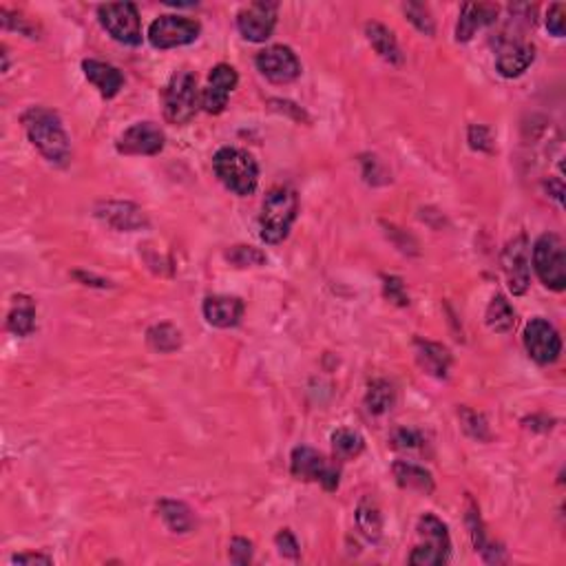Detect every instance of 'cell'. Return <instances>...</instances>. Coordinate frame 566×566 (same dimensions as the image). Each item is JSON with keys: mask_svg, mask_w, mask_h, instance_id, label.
Instances as JSON below:
<instances>
[{"mask_svg": "<svg viewBox=\"0 0 566 566\" xmlns=\"http://www.w3.org/2000/svg\"><path fill=\"white\" fill-rule=\"evenodd\" d=\"M14 564H51V558L38 553H20L14 555Z\"/></svg>", "mask_w": 566, "mask_h": 566, "instance_id": "41", "label": "cell"}, {"mask_svg": "<svg viewBox=\"0 0 566 566\" xmlns=\"http://www.w3.org/2000/svg\"><path fill=\"white\" fill-rule=\"evenodd\" d=\"M202 106V96L197 89V78L190 71H177L164 91V117L168 125H188Z\"/></svg>", "mask_w": 566, "mask_h": 566, "instance_id": "4", "label": "cell"}, {"mask_svg": "<svg viewBox=\"0 0 566 566\" xmlns=\"http://www.w3.org/2000/svg\"><path fill=\"white\" fill-rule=\"evenodd\" d=\"M147 341L156 352L168 354L182 346V332L171 323H157L147 332Z\"/></svg>", "mask_w": 566, "mask_h": 566, "instance_id": "30", "label": "cell"}, {"mask_svg": "<svg viewBox=\"0 0 566 566\" xmlns=\"http://www.w3.org/2000/svg\"><path fill=\"white\" fill-rule=\"evenodd\" d=\"M487 326L491 332L507 334L513 330L516 326V312H513L511 303L507 301V297L496 295L487 308Z\"/></svg>", "mask_w": 566, "mask_h": 566, "instance_id": "28", "label": "cell"}, {"mask_svg": "<svg viewBox=\"0 0 566 566\" xmlns=\"http://www.w3.org/2000/svg\"><path fill=\"white\" fill-rule=\"evenodd\" d=\"M403 9H405V14H408L409 23L414 25V27L419 29L420 34L434 35L436 25H434V18H431V12H430V7H427V5H423V3H408Z\"/></svg>", "mask_w": 566, "mask_h": 566, "instance_id": "32", "label": "cell"}, {"mask_svg": "<svg viewBox=\"0 0 566 566\" xmlns=\"http://www.w3.org/2000/svg\"><path fill=\"white\" fill-rule=\"evenodd\" d=\"M460 420H462V430H465L467 434L471 436V439H476V440H489L487 420L482 419L480 414H476V411L462 408V409H460Z\"/></svg>", "mask_w": 566, "mask_h": 566, "instance_id": "33", "label": "cell"}, {"mask_svg": "<svg viewBox=\"0 0 566 566\" xmlns=\"http://www.w3.org/2000/svg\"><path fill=\"white\" fill-rule=\"evenodd\" d=\"M502 268L507 275L509 290L513 295H524L531 283V259H529V241L524 235H518L507 244L502 252Z\"/></svg>", "mask_w": 566, "mask_h": 566, "instance_id": "13", "label": "cell"}, {"mask_svg": "<svg viewBox=\"0 0 566 566\" xmlns=\"http://www.w3.org/2000/svg\"><path fill=\"white\" fill-rule=\"evenodd\" d=\"M524 348L538 365H551L562 354V339L547 318H531L524 328Z\"/></svg>", "mask_w": 566, "mask_h": 566, "instance_id": "10", "label": "cell"}, {"mask_svg": "<svg viewBox=\"0 0 566 566\" xmlns=\"http://www.w3.org/2000/svg\"><path fill=\"white\" fill-rule=\"evenodd\" d=\"M496 18H498V5H487V3L462 5L460 18H458V25H456V40L458 43H470L473 35H476L478 29L496 23Z\"/></svg>", "mask_w": 566, "mask_h": 566, "instance_id": "19", "label": "cell"}, {"mask_svg": "<svg viewBox=\"0 0 566 566\" xmlns=\"http://www.w3.org/2000/svg\"><path fill=\"white\" fill-rule=\"evenodd\" d=\"M228 549H230V551H228L230 562H233V564H239V566L250 564V560H252V542H250V540H246V538H235L233 542H230V547H228Z\"/></svg>", "mask_w": 566, "mask_h": 566, "instance_id": "39", "label": "cell"}, {"mask_svg": "<svg viewBox=\"0 0 566 566\" xmlns=\"http://www.w3.org/2000/svg\"><path fill=\"white\" fill-rule=\"evenodd\" d=\"M164 131L156 122H137L128 126L117 140V151L125 156H157L164 148Z\"/></svg>", "mask_w": 566, "mask_h": 566, "instance_id": "14", "label": "cell"}, {"mask_svg": "<svg viewBox=\"0 0 566 566\" xmlns=\"http://www.w3.org/2000/svg\"><path fill=\"white\" fill-rule=\"evenodd\" d=\"M416 531H419L420 542L416 544L414 551H411L409 564L440 566L450 560L451 540L450 531H447V527L442 524V520L431 516V513H425V516L419 520Z\"/></svg>", "mask_w": 566, "mask_h": 566, "instance_id": "5", "label": "cell"}, {"mask_svg": "<svg viewBox=\"0 0 566 566\" xmlns=\"http://www.w3.org/2000/svg\"><path fill=\"white\" fill-rule=\"evenodd\" d=\"M299 213V197L292 188L277 187L268 190L259 215V237L266 244H281L290 235Z\"/></svg>", "mask_w": 566, "mask_h": 566, "instance_id": "2", "label": "cell"}, {"mask_svg": "<svg viewBox=\"0 0 566 566\" xmlns=\"http://www.w3.org/2000/svg\"><path fill=\"white\" fill-rule=\"evenodd\" d=\"M82 69H85L86 80L100 91L102 97L111 100L120 94V89L125 86V76L117 66L109 63H102V60H82Z\"/></svg>", "mask_w": 566, "mask_h": 566, "instance_id": "20", "label": "cell"}, {"mask_svg": "<svg viewBox=\"0 0 566 566\" xmlns=\"http://www.w3.org/2000/svg\"><path fill=\"white\" fill-rule=\"evenodd\" d=\"M385 297L399 306H408L409 297L405 295V286L399 277H385Z\"/></svg>", "mask_w": 566, "mask_h": 566, "instance_id": "40", "label": "cell"}, {"mask_svg": "<svg viewBox=\"0 0 566 566\" xmlns=\"http://www.w3.org/2000/svg\"><path fill=\"white\" fill-rule=\"evenodd\" d=\"M215 175L235 195H252L259 184V167L248 151L224 147L213 157Z\"/></svg>", "mask_w": 566, "mask_h": 566, "instance_id": "3", "label": "cell"}, {"mask_svg": "<svg viewBox=\"0 0 566 566\" xmlns=\"http://www.w3.org/2000/svg\"><path fill=\"white\" fill-rule=\"evenodd\" d=\"M467 524H470V529H471L473 547H476V551H480L482 558H485L487 562H502L504 555H498V553H502V549H493V544L487 540L482 520L480 516H478V509L473 507V504L470 507V513H467Z\"/></svg>", "mask_w": 566, "mask_h": 566, "instance_id": "29", "label": "cell"}, {"mask_svg": "<svg viewBox=\"0 0 566 566\" xmlns=\"http://www.w3.org/2000/svg\"><path fill=\"white\" fill-rule=\"evenodd\" d=\"M277 542V549H279V553L283 555V558H290V560H299V542H297V538L292 535L290 529H281L279 533H277L275 538Z\"/></svg>", "mask_w": 566, "mask_h": 566, "instance_id": "38", "label": "cell"}, {"mask_svg": "<svg viewBox=\"0 0 566 566\" xmlns=\"http://www.w3.org/2000/svg\"><path fill=\"white\" fill-rule=\"evenodd\" d=\"M290 471L292 476L306 482H321L326 491H334L339 487V470L326 460L312 447H295L290 456Z\"/></svg>", "mask_w": 566, "mask_h": 566, "instance_id": "8", "label": "cell"}, {"mask_svg": "<svg viewBox=\"0 0 566 566\" xmlns=\"http://www.w3.org/2000/svg\"><path fill=\"white\" fill-rule=\"evenodd\" d=\"M228 261L230 264L246 268V266H261L266 264V255L261 250L250 248V246H235L233 250L228 252Z\"/></svg>", "mask_w": 566, "mask_h": 566, "instance_id": "34", "label": "cell"}, {"mask_svg": "<svg viewBox=\"0 0 566 566\" xmlns=\"http://www.w3.org/2000/svg\"><path fill=\"white\" fill-rule=\"evenodd\" d=\"M357 524L369 542H379L383 533V516L379 504L372 498H363L357 507Z\"/></svg>", "mask_w": 566, "mask_h": 566, "instance_id": "27", "label": "cell"}, {"mask_svg": "<svg viewBox=\"0 0 566 566\" xmlns=\"http://www.w3.org/2000/svg\"><path fill=\"white\" fill-rule=\"evenodd\" d=\"M277 12H279L277 3H266V0L250 3L237 14V29L248 43H266L277 27Z\"/></svg>", "mask_w": 566, "mask_h": 566, "instance_id": "11", "label": "cell"}, {"mask_svg": "<svg viewBox=\"0 0 566 566\" xmlns=\"http://www.w3.org/2000/svg\"><path fill=\"white\" fill-rule=\"evenodd\" d=\"M97 20L105 32L126 47H140L142 45V25L140 14L133 3H109L97 7Z\"/></svg>", "mask_w": 566, "mask_h": 566, "instance_id": "7", "label": "cell"}, {"mask_svg": "<svg viewBox=\"0 0 566 566\" xmlns=\"http://www.w3.org/2000/svg\"><path fill=\"white\" fill-rule=\"evenodd\" d=\"M239 76H237L235 66L230 65H217L213 66L208 76V85L202 91V109L210 116H219L228 105V96L233 94Z\"/></svg>", "mask_w": 566, "mask_h": 566, "instance_id": "15", "label": "cell"}, {"mask_svg": "<svg viewBox=\"0 0 566 566\" xmlns=\"http://www.w3.org/2000/svg\"><path fill=\"white\" fill-rule=\"evenodd\" d=\"M157 511L173 533L193 531L195 516L188 509V504H184L179 500H162L157 504Z\"/></svg>", "mask_w": 566, "mask_h": 566, "instance_id": "25", "label": "cell"}, {"mask_svg": "<svg viewBox=\"0 0 566 566\" xmlns=\"http://www.w3.org/2000/svg\"><path fill=\"white\" fill-rule=\"evenodd\" d=\"M470 144L473 151H485L493 153V137L491 131L482 125H471L470 126Z\"/></svg>", "mask_w": 566, "mask_h": 566, "instance_id": "37", "label": "cell"}, {"mask_svg": "<svg viewBox=\"0 0 566 566\" xmlns=\"http://www.w3.org/2000/svg\"><path fill=\"white\" fill-rule=\"evenodd\" d=\"M423 445H425L423 434L416 430H408V427L396 430L392 436V447L399 451H414V450H420Z\"/></svg>", "mask_w": 566, "mask_h": 566, "instance_id": "35", "label": "cell"}, {"mask_svg": "<svg viewBox=\"0 0 566 566\" xmlns=\"http://www.w3.org/2000/svg\"><path fill=\"white\" fill-rule=\"evenodd\" d=\"M535 60V47L524 40H504L496 58L498 74L504 78H518Z\"/></svg>", "mask_w": 566, "mask_h": 566, "instance_id": "16", "label": "cell"}, {"mask_svg": "<svg viewBox=\"0 0 566 566\" xmlns=\"http://www.w3.org/2000/svg\"><path fill=\"white\" fill-rule=\"evenodd\" d=\"M392 473L399 487L414 489V491L425 493V496L434 493V478H431V473L425 467L408 460H396L392 465Z\"/></svg>", "mask_w": 566, "mask_h": 566, "instance_id": "22", "label": "cell"}, {"mask_svg": "<svg viewBox=\"0 0 566 566\" xmlns=\"http://www.w3.org/2000/svg\"><path fill=\"white\" fill-rule=\"evenodd\" d=\"M533 268L540 281L549 290L562 292L566 288V252L562 237L544 233L533 246Z\"/></svg>", "mask_w": 566, "mask_h": 566, "instance_id": "6", "label": "cell"}, {"mask_svg": "<svg viewBox=\"0 0 566 566\" xmlns=\"http://www.w3.org/2000/svg\"><path fill=\"white\" fill-rule=\"evenodd\" d=\"M547 29L555 38H562L566 32V7L562 3H555L549 7L547 14Z\"/></svg>", "mask_w": 566, "mask_h": 566, "instance_id": "36", "label": "cell"}, {"mask_svg": "<svg viewBox=\"0 0 566 566\" xmlns=\"http://www.w3.org/2000/svg\"><path fill=\"white\" fill-rule=\"evenodd\" d=\"M416 359H419V365L430 377L447 379V374H450L451 354L440 343L416 341Z\"/></svg>", "mask_w": 566, "mask_h": 566, "instance_id": "21", "label": "cell"}, {"mask_svg": "<svg viewBox=\"0 0 566 566\" xmlns=\"http://www.w3.org/2000/svg\"><path fill=\"white\" fill-rule=\"evenodd\" d=\"M23 126L29 140L43 153L45 159H49L51 164H58V167H65L69 162L71 142L58 113L45 109V106H32V109L25 111Z\"/></svg>", "mask_w": 566, "mask_h": 566, "instance_id": "1", "label": "cell"}, {"mask_svg": "<svg viewBox=\"0 0 566 566\" xmlns=\"http://www.w3.org/2000/svg\"><path fill=\"white\" fill-rule=\"evenodd\" d=\"M255 63L257 69L268 80L275 82V85H288V82H295L301 76L299 58H297L295 51L290 47H283V45H275V47L259 51Z\"/></svg>", "mask_w": 566, "mask_h": 566, "instance_id": "12", "label": "cell"}, {"mask_svg": "<svg viewBox=\"0 0 566 566\" xmlns=\"http://www.w3.org/2000/svg\"><path fill=\"white\" fill-rule=\"evenodd\" d=\"M199 32H202V25L197 20L168 14V16L153 20L148 27V40L156 49H175L195 43L199 38Z\"/></svg>", "mask_w": 566, "mask_h": 566, "instance_id": "9", "label": "cell"}, {"mask_svg": "<svg viewBox=\"0 0 566 566\" xmlns=\"http://www.w3.org/2000/svg\"><path fill=\"white\" fill-rule=\"evenodd\" d=\"M394 403H396V389L389 380L377 379L369 383L368 394H365V408H368L369 414L374 416L388 414V411L394 408Z\"/></svg>", "mask_w": 566, "mask_h": 566, "instance_id": "26", "label": "cell"}, {"mask_svg": "<svg viewBox=\"0 0 566 566\" xmlns=\"http://www.w3.org/2000/svg\"><path fill=\"white\" fill-rule=\"evenodd\" d=\"M96 215L102 221L113 226L116 230H126V233H133V230L147 228L148 219L144 215V210L140 206L128 204V202H106L100 204L96 208Z\"/></svg>", "mask_w": 566, "mask_h": 566, "instance_id": "17", "label": "cell"}, {"mask_svg": "<svg viewBox=\"0 0 566 566\" xmlns=\"http://www.w3.org/2000/svg\"><path fill=\"white\" fill-rule=\"evenodd\" d=\"M7 328L9 332H14L16 337H29L35 330V303L29 297L18 295L14 299L12 310L7 317Z\"/></svg>", "mask_w": 566, "mask_h": 566, "instance_id": "24", "label": "cell"}, {"mask_svg": "<svg viewBox=\"0 0 566 566\" xmlns=\"http://www.w3.org/2000/svg\"><path fill=\"white\" fill-rule=\"evenodd\" d=\"M365 35H368V43L372 45V49L377 51L385 63L403 65V54H400L399 43H396L394 34L385 25L368 23L365 25Z\"/></svg>", "mask_w": 566, "mask_h": 566, "instance_id": "23", "label": "cell"}, {"mask_svg": "<svg viewBox=\"0 0 566 566\" xmlns=\"http://www.w3.org/2000/svg\"><path fill=\"white\" fill-rule=\"evenodd\" d=\"M202 312H204V318L210 323V326L221 328V330H228V328L239 326L241 317H244V301L237 299V297H226V295L206 297Z\"/></svg>", "mask_w": 566, "mask_h": 566, "instance_id": "18", "label": "cell"}, {"mask_svg": "<svg viewBox=\"0 0 566 566\" xmlns=\"http://www.w3.org/2000/svg\"><path fill=\"white\" fill-rule=\"evenodd\" d=\"M332 450L339 460H352V458L363 454L365 440L361 434L352 430H337L332 434Z\"/></svg>", "mask_w": 566, "mask_h": 566, "instance_id": "31", "label": "cell"}]
</instances>
